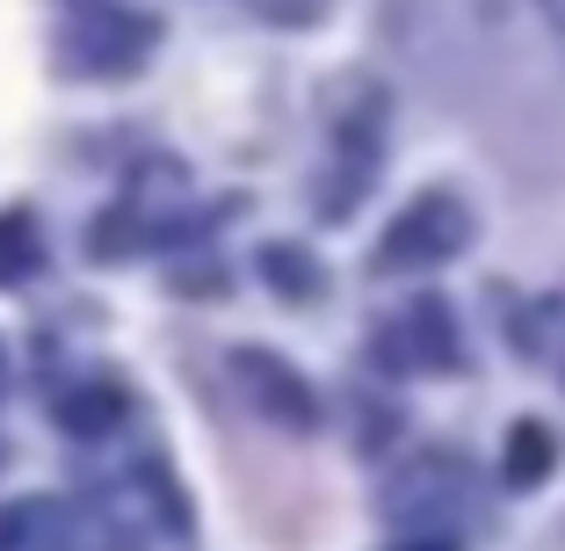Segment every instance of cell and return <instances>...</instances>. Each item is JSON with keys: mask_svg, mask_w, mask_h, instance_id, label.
Here are the masks:
<instances>
[{"mask_svg": "<svg viewBox=\"0 0 565 551\" xmlns=\"http://www.w3.org/2000/svg\"><path fill=\"white\" fill-rule=\"evenodd\" d=\"M117 421H124L117 384H87V392H66V400H58V428H73V435H109Z\"/></svg>", "mask_w": 565, "mask_h": 551, "instance_id": "8", "label": "cell"}, {"mask_svg": "<svg viewBox=\"0 0 565 551\" xmlns=\"http://www.w3.org/2000/svg\"><path fill=\"white\" fill-rule=\"evenodd\" d=\"M233 378H239V392L262 406V421H276V428H290V435H312L319 428L312 384L282 363L276 349H233Z\"/></svg>", "mask_w": 565, "mask_h": 551, "instance_id": "3", "label": "cell"}, {"mask_svg": "<svg viewBox=\"0 0 565 551\" xmlns=\"http://www.w3.org/2000/svg\"><path fill=\"white\" fill-rule=\"evenodd\" d=\"M544 15L558 22V36H565V0H544Z\"/></svg>", "mask_w": 565, "mask_h": 551, "instance_id": "11", "label": "cell"}, {"mask_svg": "<svg viewBox=\"0 0 565 551\" xmlns=\"http://www.w3.org/2000/svg\"><path fill=\"white\" fill-rule=\"evenodd\" d=\"M0 551H73L66 508H58V501H15V508H0Z\"/></svg>", "mask_w": 565, "mask_h": 551, "instance_id": "5", "label": "cell"}, {"mask_svg": "<svg viewBox=\"0 0 565 551\" xmlns=\"http://www.w3.org/2000/svg\"><path fill=\"white\" fill-rule=\"evenodd\" d=\"M551 457H558V443H551V428L544 421H515V428H508V486H536L551 471Z\"/></svg>", "mask_w": 565, "mask_h": 551, "instance_id": "9", "label": "cell"}, {"mask_svg": "<svg viewBox=\"0 0 565 551\" xmlns=\"http://www.w3.org/2000/svg\"><path fill=\"white\" fill-rule=\"evenodd\" d=\"M152 36H160V22H146V15H117V8H87L81 15V59L95 73H131L138 59L152 51Z\"/></svg>", "mask_w": 565, "mask_h": 551, "instance_id": "4", "label": "cell"}, {"mask_svg": "<svg viewBox=\"0 0 565 551\" xmlns=\"http://www.w3.org/2000/svg\"><path fill=\"white\" fill-rule=\"evenodd\" d=\"M471 233H479V218H471L465 197H449V189H428V197H414L392 225H384V247L370 254V268H384V276H406V268H443L457 262V254L471 247Z\"/></svg>", "mask_w": 565, "mask_h": 551, "instance_id": "2", "label": "cell"}, {"mask_svg": "<svg viewBox=\"0 0 565 551\" xmlns=\"http://www.w3.org/2000/svg\"><path fill=\"white\" fill-rule=\"evenodd\" d=\"M399 551H457V537H406Z\"/></svg>", "mask_w": 565, "mask_h": 551, "instance_id": "10", "label": "cell"}, {"mask_svg": "<svg viewBox=\"0 0 565 551\" xmlns=\"http://www.w3.org/2000/svg\"><path fill=\"white\" fill-rule=\"evenodd\" d=\"M44 268V240H36L30 211H0V284H30Z\"/></svg>", "mask_w": 565, "mask_h": 551, "instance_id": "7", "label": "cell"}, {"mask_svg": "<svg viewBox=\"0 0 565 551\" xmlns=\"http://www.w3.org/2000/svg\"><path fill=\"white\" fill-rule=\"evenodd\" d=\"M262 276L276 284V298H290V305L327 298V268H319L305 247H290V240H268L262 247Z\"/></svg>", "mask_w": 565, "mask_h": 551, "instance_id": "6", "label": "cell"}, {"mask_svg": "<svg viewBox=\"0 0 565 551\" xmlns=\"http://www.w3.org/2000/svg\"><path fill=\"white\" fill-rule=\"evenodd\" d=\"M384 117H392V95H384L370 73H349V81L327 87V138H333V182H341V197L327 203V218H349L355 197H363V182L377 174L384 160Z\"/></svg>", "mask_w": 565, "mask_h": 551, "instance_id": "1", "label": "cell"}]
</instances>
